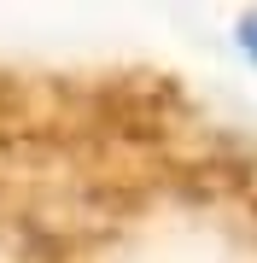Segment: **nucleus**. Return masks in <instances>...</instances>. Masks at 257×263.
<instances>
[{"mask_svg": "<svg viewBox=\"0 0 257 263\" xmlns=\"http://www.w3.org/2000/svg\"><path fill=\"white\" fill-rule=\"evenodd\" d=\"M234 41H240V53L251 59V70H257V12H246V18L234 24Z\"/></svg>", "mask_w": 257, "mask_h": 263, "instance_id": "nucleus-1", "label": "nucleus"}]
</instances>
